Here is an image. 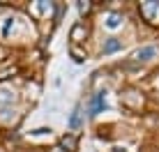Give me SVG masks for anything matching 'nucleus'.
<instances>
[{
    "label": "nucleus",
    "mask_w": 159,
    "mask_h": 152,
    "mask_svg": "<svg viewBox=\"0 0 159 152\" xmlns=\"http://www.w3.org/2000/svg\"><path fill=\"white\" fill-rule=\"evenodd\" d=\"M69 51H72V56H74V60H76V62H83V60H85V53H83V51H79L76 46H72Z\"/></svg>",
    "instance_id": "8"
},
{
    "label": "nucleus",
    "mask_w": 159,
    "mask_h": 152,
    "mask_svg": "<svg viewBox=\"0 0 159 152\" xmlns=\"http://www.w3.org/2000/svg\"><path fill=\"white\" fill-rule=\"evenodd\" d=\"M79 9H81V14H88L90 12V2H79Z\"/></svg>",
    "instance_id": "12"
},
{
    "label": "nucleus",
    "mask_w": 159,
    "mask_h": 152,
    "mask_svg": "<svg viewBox=\"0 0 159 152\" xmlns=\"http://www.w3.org/2000/svg\"><path fill=\"white\" fill-rule=\"evenodd\" d=\"M141 14L150 23H159V2H143L141 5Z\"/></svg>",
    "instance_id": "1"
},
{
    "label": "nucleus",
    "mask_w": 159,
    "mask_h": 152,
    "mask_svg": "<svg viewBox=\"0 0 159 152\" xmlns=\"http://www.w3.org/2000/svg\"><path fill=\"white\" fill-rule=\"evenodd\" d=\"M157 56V46H143V48H139V51L134 53V58L139 62H145V60H150V58H155Z\"/></svg>",
    "instance_id": "3"
},
{
    "label": "nucleus",
    "mask_w": 159,
    "mask_h": 152,
    "mask_svg": "<svg viewBox=\"0 0 159 152\" xmlns=\"http://www.w3.org/2000/svg\"><path fill=\"white\" fill-rule=\"evenodd\" d=\"M60 150H65V152H74L76 150V136H62V141H60Z\"/></svg>",
    "instance_id": "4"
},
{
    "label": "nucleus",
    "mask_w": 159,
    "mask_h": 152,
    "mask_svg": "<svg viewBox=\"0 0 159 152\" xmlns=\"http://www.w3.org/2000/svg\"><path fill=\"white\" fill-rule=\"evenodd\" d=\"M88 37V28H85V23H76V25H72V32H69V39L74 42V46L76 44H81Z\"/></svg>",
    "instance_id": "2"
},
{
    "label": "nucleus",
    "mask_w": 159,
    "mask_h": 152,
    "mask_svg": "<svg viewBox=\"0 0 159 152\" xmlns=\"http://www.w3.org/2000/svg\"><path fill=\"white\" fill-rule=\"evenodd\" d=\"M106 25H108V28H118V25H120V16L118 14H111V16H108V21H106Z\"/></svg>",
    "instance_id": "9"
},
{
    "label": "nucleus",
    "mask_w": 159,
    "mask_h": 152,
    "mask_svg": "<svg viewBox=\"0 0 159 152\" xmlns=\"http://www.w3.org/2000/svg\"><path fill=\"white\" fill-rule=\"evenodd\" d=\"M14 92H9V90H0V104H9V101H14Z\"/></svg>",
    "instance_id": "7"
},
{
    "label": "nucleus",
    "mask_w": 159,
    "mask_h": 152,
    "mask_svg": "<svg viewBox=\"0 0 159 152\" xmlns=\"http://www.w3.org/2000/svg\"><path fill=\"white\" fill-rule=\"evenodd\" d=\"M120 46H122V44H120L118 39H113V37H111V39H108L106 44H104V48H102V51H104V53H116Z\"/></svg>",
    "instance_id": "6"
},
{
    "label": "nucleus",
    "mask_w": 159,
    "mask_h": 152,
    "mask_svg": "<svg viewBox=\"0 0 159 152\" xmlns=\"http://www.w3.org/2000/svg\"><path fill=\"white\" fill-rule=\"evenodd\" d=\"M104 108V92H97L95 97H92V106H90V111H92V115H97Z\"/></svg>",
    "instance_id": "5"
},
{
    "label": "nucleus",
    "mask_w": 159,
    "mask_h": 152,
    "mask_svg": "<svg viewBox=\"0 0 159 152\" xmlns=\"http://www.w3.org/2000/svg\"><path fill=\"white\" fill-rule=\"evenodd\" d=\"M79 113H81V111L76 108V111H74V115H72V120H69V127H72V129H74V127H79Z\"/></svg>",
    "instance_id": "11"
},
{
    "label": "nucleus",
    "mask_w": 159,
    "mask_h": 152,
    "mask_svg": "<svg viewBox=\"0 0 159 152\" xmlns=\"http://www.w3.org/2000/svg\"><path fill=\"white\" fill-rule=\"evenodd\" d=\"M12 25H14V19H12V16H7V19H5V25H2V37L9 35V28H12Z\"/></svg>",
    "instance_id": "10"
}]
</instances>
